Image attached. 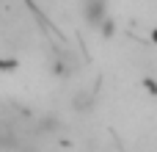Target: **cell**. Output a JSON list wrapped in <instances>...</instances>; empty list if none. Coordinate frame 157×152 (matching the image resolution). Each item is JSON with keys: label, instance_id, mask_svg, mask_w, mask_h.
<instances>
[{"label": "cell", "instance_id": "obj_1", "mask_svg": "<svg viewBox=\"0 0 157 152\" xmlns=\"http://www.w3.org/2000/svg\"><path fill=\"white\" fill-rule=\"evenodd\" d=\"M83 14L91 25H102L108 19V8H105V0H83Z\"/></svg>", "mask_w": 157, "mask_h": 152}]
</instances>
